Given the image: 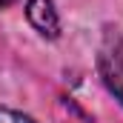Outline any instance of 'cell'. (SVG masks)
<instances>
[{
    "instance_id": "1",
    "label": "cell",
    "mask_w": 123,
    "mask_h": 123,
    "mask_svg": "<svg viewBox=\"0 0 123 123\" xmlns=\"http://www.w3.org/2000/svg\"><path fill=\"white\" fill-rule=\"evenodd\" d=\"M97 69H100V77H103L106 89L123 103V40L117 34L115 37L109 34V40L103 43L100 57H97Z\"/></svg>"
},
{
    "instance_id": "2",
    "label": "cell",
    "mask_w": 123,
    "mask_h": 123,
    "mask_svg": "<svg viewBox=\"0 0 123 123\" xmlns=\"http://www.w3.org/2000/svg\"><path fill=\"white\" fill-rule=\"evenodd\" d=\"M26 17L34 29L40 31L43 37L55 40L60 34V17H57V9L52 0H29L26 3Z\"/></svg>"
},
{
    "instance_id": "3",
    "label": "cell",
    "mask_w": 123,
    "mask_h": 123,
    "mask_svg": "<svg viewBox=\"0 0 123 123\" xmlns=\"http://www.w3.org/2000/svg\"><path fill=\"white\" fill-rule=\"evenodd\" d=\"M0 123H34L31 117L20 115V112H12V109H0Z\"/></svg>"
},
{
    "instance_id": "4",
    "label": "cell",
    "mask_w": 123,
    "mask_h": 123,
    "mask_svg": "<svg viewBox=\"0 0 123 123\" xmlns=\"http://www.w3.org/2000/svg\"><path fill=\"white\" fill-rule=\"evenodd\" d=\"M12 3H14V0H0V6H12Z\"/></svg>"
}]
</instances>
